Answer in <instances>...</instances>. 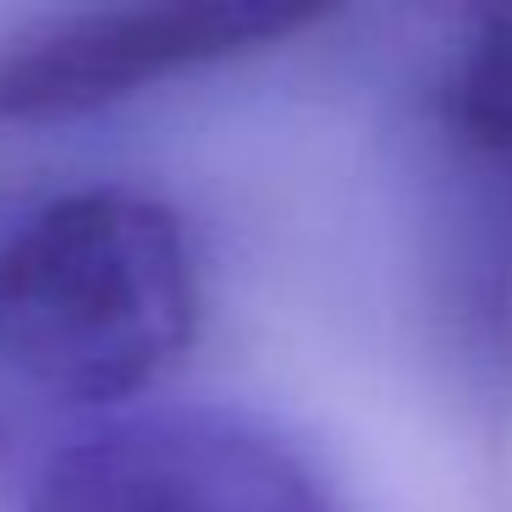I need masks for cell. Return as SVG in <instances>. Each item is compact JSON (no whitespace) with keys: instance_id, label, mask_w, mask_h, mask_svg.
Masks as SVG:
<instances>
[{"instance_id":"cell-1","label":"cell","mask_w":512,"mask_h":512,"mask_svg":"<svg viewBox=\"0 0 512 512\" xmlns=\"http://www.w3.org/2000/svg\"><path fill=\"white\" fill-rule=\"evenodd\" d=\"M199 336V259L155 193L94 182L0 237V364L72 402L155 386Z\"/></svg>"},{"instance_id":"cell-2","label":"cell","mask_w":512,"mask_h":512,"mask_svg":"<svg viewBox=\"0 0 512 512\" xmlns=\"http://www.w3.org/2000/svg\"><path fill=\"white\" fill-rule=\"evenodd\" d=\"M17 512H347L331 474L226 402L127 408L34 468Z\"/></svg>"},{"instance_id":"cell-3","label":"cell","mask_w":512,"mask_h":512,"mask_svg":"<svg viewBox=\"0 0 512 512\" xmlns=\"http://www.w3.org/2000/svg\"><path fill=\"white\" fill-rule=\"evenodd\" d=\"M325 17V6L292 0H166L50 17L0 50V122L89 116L182 72L276 50Z\"/></svg>"},{"instance_id":"cell-4","label":"cell","mask_w":512,"mask_h":512,"mask_svg":"<svg viewBox=\"0 0 512 512\" xmlns=\"http://www.w3.org/2000/svg\"><path fill=\"white\" fill-rule=\"evenodd\" d=\"M446 155V265L463 347L512 391V78L435 83Z\"/></svg>"}]
</instances>
